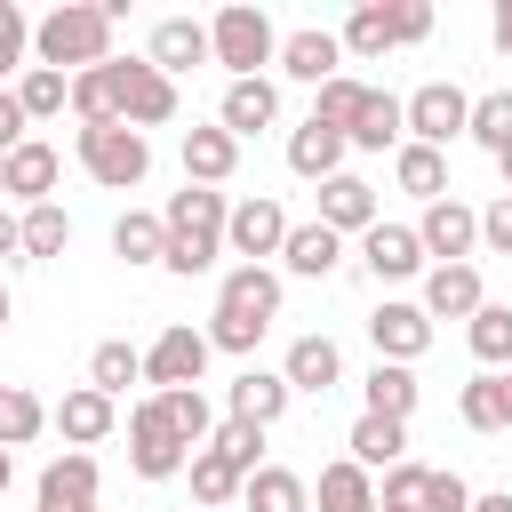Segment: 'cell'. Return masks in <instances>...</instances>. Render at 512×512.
I'll list each match as a JSON object with an SVG mask.
<instances>
[{
    "mask_svg": "<svg viewBox=\"0 0 512 512\" xmlns=\"http://www.w3.org/2000/svg\"><path fill=\"white\" fill-rule=\"evenodd\" d=\"M120 8H128V0H64V8H48V16L32 24V56H40L48 72H96V64H112V24H120Z\"/></svg>",
    "mask_w": 512,
    "mask_h": 512,
    "instance_id": "6da1fadb",
    "label": "cell"
},
{
    "mask_svg": "<svg viewBox=\"0 0 512 512\" xmlns=\"http://www.w3.org/2000/svg\"><path fill=\"white\" fill-rule=\"evenodd\" d=\"M280 320V272L272 264H232L208 312V344L216 352H256V336Z\"/></svg>",
    "mask_w": 512,
    "mask_h": 512,
    "instance_id": "7a4b0ae2",
    "label": "cell"
},
{
    "mask_svg": "<svg viewBox=\"0 0 512 512\" xmlns=\"http://www.w3.org/2000/svg\"><path fill=\"white\" fill-rule=\"evenodd\" d=\"M160 224H168V272H208L216 256H224V224H232V200L224 192H208V184H184L168 208H160Z\"/></svg>",
    "mask_w": 512,
    "mask_h": 512,
    "instance_id": "3957f363",
    "label": "cell"
},
{
    "mask_svg": "<svg viewBox=\"0 0 512 512\" xmlns=\"http://www.w3.org/2000/svg\"><path fill=\"white\" fill-rule=\"evenodd\" d=\"M208 48H216V64H224L232 80H256V64H280V32H272V16L248 8V0H232V8L208 16Z\"/></svg>",
    "mask_w": 512,
    "mask_h": 512,
    "instance_id": "277c9868",
    "label": "cell"
},
{
    "mask_svg": "<svg viewBox=\"0 0 512 512\" xmlns=\"http://www.w3.org/2000/svg\"><path fill=\"white\" fill-rule=\"evenodd\" d=\"M80 168H88L104 192H128V184L152 176V144H144V128H128V120H112V128H80Z\"/></svg>",
    "mask_w": 512,
    "mask_h": 512,
    "instance_id": "5b68a950",
    "label": "cell"
},
{
    "mask_svg": "<svg viewBox=\"0 0 512 512\" xmlns=\"http://www.w3.org/2000/svg\"><path fill=\"white\" fill-rule=\"evenodd\" d=\"M192 456H200V448L168 424L160 400H136V408H128V464H136L144 480H176V472H192Z\"/></svg>",
    "mask_w": 512,
    "mask_h": 512,
    "instance_id": "8992f818",
    "label": "cell"
},
{
    "mask_svg": "<svg viewBox=\"0 0 512 512\" xmlns=\"http://www.w3.org/2000/svg\"><path fill=\"white\" fill-rule=\"evenodd\" d=\"M408 104V144H432V152H448V136H464L472 128V96L456 88V80H424L416 96H400Z\"/></svg>",
    "mask_w": 512,
    "mask_h": 512,
    "instance_id": "52a82bcc",
    "label": "cell"
},
{
    "mask_svg": "<svg viewBox=\"0 0 512 512\" xmlns=\"http://www.w3.org/2000/svg\"><path fill=\"white\" fill-rule=\"evenodd\" d=\"M208 328H192V320H176V328H160L152 336V352H144V384L152 392H184V384H200V368H208Z\"/></svg>",
    "mask_w": 512,
    "mask_h": 512,
    "instance_id": "ba28073f",
    "label": "cell"
},
{
    "mask_svg": "<svg viewBox=\"0 0 512 512\" xmlns=\"http://www.w3.org/2000/svg\"><path fill=\"white\" fill-rule=\"evenodd\" d=\"M224 240H232V256H240V264H264V256H280V248H288V208H280L272 192H248V200H232V224H224Z\"/></svg>",
    "mask_w": 512,
    "mask_h": 512,
    "instance_id": "9c48e42d",
    "label": "cell"
},
{
    "mask_svg": "<svg viewBox=\"0 0 512 512\" xmlns=\"http://www.w3.org/2000/svg\"><path fill=\"white\" fill-rule=\"evenodd\" d=\"M112 64H120V56H112ZM120 120H128V128L176 120V80H168L152 56H128V64H120Z\"/></svg>",
    "mask_w": 512,
    "mask_h": 512,
    "instance_id": "30bf717a",
    "label": "cell"
},
{
    "mask_svg": "<svg viewBox=\"0 0 512 512\" xmlns=\"http://www.w3.org/2000/svg\"><path fill=\"white\" fill-rule=\"evenodd\" d=\"M32 512H96V456H88V448H64V456L40 472Z\"/></svg>",
    "mask_w": 512,
    "mask_h": 512,
    "instance_id": "8fae6325",
    "label": "cell"
},
{
    "mask_svg": "<svg viewBox=\"0 0 512 512\" xmlns=\"http://www.w3.org/2000/svg\"><path fill=\"white\" fill-rule=\"evenodd\" d=\"M416 240H424V256H440V264H472V248H480V208L432 200L424 224H416Z\"/></svg>",
    "mask_w": 512,
    "mask_h": 512,
    "instance_id": "7c38bea8",
    "label": "cell"
},
{
    "mask_svg": "<svg viewBox=\"0 0 512 512\" xmlns=\"http://www.w3.org/2000/svg\"><path fill=\"white\" fill-rule=\"evenodd\" d=\"M368 336H376V360H424L432 352V312L424 304H376L368 312Z\"/></svg>",
    "mask_w": 512,
    "mask_h": 512,
    "instance_id": "4fadbf2b",
    "label": "cell"
},
{
    "mask_svg": "<svg viewBox=\"0 0 512 512\" xmlns=\"http://www.w3.org/2000/svg\"><path fill=\"white\" fill-rule=\"evenodd\" d=\"M360 264L376 272V280H416L424 272V240H416V224H368L360 232Z\"/></svg>",
    "mask_w": 512,
    "mask_h": 512,
    "instance_id": "5bb4252c",
    "label": "cell"
},
{
    "mask_svg": "<svg viewBox=\"0 0 512 512\" xmlns=\"http://www.w3.org/2000/svg\"><path fill=\"white\" fill-rule=\"evenodd\" d=\"M480 304H488L480 264H432V272H424V312H432V320H472Z\"/></svg>",
    "mask_w": 512,
    "mask_h": 512,
    "instance_id": "9a60e30c",
    "label": "cell"
},
{
    "mask_svg": "<svg viewBox=\"0 0 512 512\" xmlns=\"http://www.w3.org/2000/svg\"><path fill=\"white\" fill-rule=\"evenodd\" d=\"M288 376H272V368H240L232 376V392H224V416H240V424H280L288 416Z\"/></svg>",
    "mask_w": 512,
    "mask_h": 512,
    "instance_id": "2e32d148",
    "label": "cell"
},
{
    "mask_svg": "<svg viewBox=\"0 0 512 512\" xmlns=\"http://www.w3.org/2000/svg\"><path fill=\"white\" fill-rule=\"evenodd\" d=\"M48 424L72 440V448H96L112 424H120V408H112V392H96V384H80V392H64L56 408H48Z\"/></svg>",
    "mask_w": 512,
    "mask_h": 512,
    "instance_id": "e0dca14e",
    "label": "cell"
},
{
    "mask_svg": "<svg viewBox=\"0 0 512 512\" xmlns=\"http://www.w3.org/2000/svg\"><path fill=\"white\" fill-rule=\"evenodd\" d=\"M336 64H344V40H336V32H320V24H304V32H288V40H280V72H288V80L328 88V80H336Z\"/></svg>",
    "mask_w": 512,
    "mask_h": 512,
    "instance_id": "ac0fdd59",
    "label": "cell"
},
{
    "mask_svg": "<svg viewBox=\"0 0 512 512\" xmlns=\"http://www.w3.org/2000/svg\"><path fill=\"white\" fill-rule=\"evenodd\" d=\"M152 64L176 80V72H192V64H216V48H208V24H192V16H160L152 24Z\"/></svg>",
    "mask_w": 512,
    "mask_h": 512,
    "instance_id": "d6986e66",
    "label": "cell"
},
{
    "mask_svg": "<svg viewBox=\"0 0 512 512\" xmlns=\"http://www.w3.org/2000/svg\"><path fill=\"white\" fill-rule=\"evenodd\" d=\"M272 120H280V88H272L264 72L224 88V112H216V128H224V136H256V128H272Z\"/></svg>",
    "mask_w": 512,
    "mask_h": 512,
    "instance_id": "ffe728a7",
    "label": "cell"
},
{
    "mask_svg": "<svg viewBox=\"0 0 512 512\" xmlns=\"http://www.w3.org/2000/svg\"><path fill=\"white\" fill-rule=\"evenodd\" d=\"M344 128H328V120H304L296 136H288V168L296 176H312V184H328V176H344Z\"/></svg>",
    "mask_w": 512,
    "mask_h": 512,
    "instance_id": "44dd1931",
    "label": "cell"
},
{
    "mask_svg": "<svg viewBox=\"0 0 512 512\" xmlns=\"http://www.w3.org/2000/svg\"><path fill=\"white\" fill-rule=\"evenodd\" d=\"M280 264H288L296 280H328V272L344 264V232H328L320 216H312V224H288V248H280Z\"/></svg>",
    "mask_w": 512,
    "mask_h": 512,
    "instance_id": "7402d4cb",
    "label": "cell"
},
{
    "mask_svg": "<svg viewBox=\"0 0 512 512\" xmlns=\"http://www.w3.org/2000/svg\"><path fill=\"white\" fill-rule=\"evenodd\" d=\"M280 376H288V392H320V400H328V392L344 384V352H336L328 336H296Z\"/></svg>",
    "mask_w": 512,
    "mask_h": 512,
    "instance_id": "603a6c76",
    "label": "cell"
},
{
    "mask_svg": "<svg viewBox=\"0 0 512 512\" xmlns=\"http://www.w3.org/2000/svg\"><path fill=\"white\" fill-rule=\"evenodd\" d=\"M240 168V136H224V128H184V184H224Z\"/></svg>",
    "mask_w": 512,
    "mask_h": 512,
    "instance_id": "cb8c5ba5",
    "label": "cell"
},
{
    "mask_svg": "<svg viewBox=\"0 0 512 512\" xmlns=\"http://www.w3.org/2000/svg\"><path fill=\"white\" fill-rule=\"evenodd\" d=\"M320 224L328 232H368L376 224V184L368 176H328L320 184Z\"/></svg>",
    "mask_w": 512,
    "mask_h": 512,
    "instance_id": "d4e9b609",
    "label": "cell"
},
{
    "mask_svg": "<svg viewBox=\"0 0 512 512\" xmlns=\"http://www.w3.org/2000/svg\"><path fill=\"white\" fill-rule=\"evenodd\" d=\"M336 40H344V56H384V48H400V8L392 0H360Z\"/></svg>",
    "mask_w": 512,
    "mask_h": 512,
    "instance_id": "484cf974",
    "label": "cell"
},
{
    "mask_svg": "<svg viewBox=\"0 0 512 512\" xmlns=\"http://www.w3.org/2000/svg\"><path fill=\"white\" fill-rule=\"evenodd\" d=\"M352 144H360V152H384V144L400 152V144H408V104H400L392 88H368V104H360V120H352Z\"/></svg>",
    "mask_w": 512,
    "mask_h": 512,
    "instance_id": "4316f807",
    "label": "cell"
},
{
    "mask_svg": "<svg viewBox=\"0 0 512 512\" xmlns=\"http://www.w3.org/2000/svg\"><path fill=\"white\" fill-rule=\"evenodd\" d=\"M56 168H64V160H56V144H40V136H24V144L8 152V192H16L24 208H40V200L56 192Z\"/></svg>",
    "mask_w": 512,
    "mask_h": 512,
    "instance_id": "83f0119b",
    "label": "cell"
},
{
    "mask_svg": "<svg viewBox=\"0 0 512 512\" xmlns=\"http://www.w3.org/2000/svg\"><path fill=\"white\" fill-rule=\"evenodd\" d=\"M416 368H400V360H376L368 376H360V400H368V416H392V424H408V408H416Z\"/></svg>",
    "mask_w": 512,
    "mask_h": 512,
    "instance_id": "f1b7e54d",
    "label": "cell"
},
{
    "mask_svg": "<svg viewBox=\"0 0 512 512\" xmlns=\"http://www.w3.org/2000/svg\"><path fill=\"white\" fill-rule=\"evenodd\" d=\"M352 464H360V472H392V464H408V424L360 408V424H352Z\"/></svg>",
    "mask_w": 512,
    "mask_h": 512,
    "instance_id": "f546056e",
    "label": "cell"
},
{
    "mask_svg": "<svg viewBox=\"0 0 512 512\" xmlns=\"http://www.w3.org/2000/svg\"><path fill=\"white\" fill-rule=\"evenodd\" d=\"M240 504H248V512H312V488H304V472H288V464H256L248 488H240Z\"/></svg>",
    "mask_w": 512,
    "mask_h": 512,
    "instance_id": "4dcf8cb0",
    "label": "cell"
},
{
    "mask_svg": "<svg viewBox=\"0 0 512 512\" xmlns=\"http://www.w3.org/2000/svg\"><path fill=\"white\" fill-rule=\"evenodd\" d=\"M72 112H80V128H112L120 120V64L72 72Z\"/></svg>",
    "mask_w": 512,
    "mask_h": 512,
    "instance_id": "1f68e13d",
    "label": "cell"
},
{
    "mask_svg": "<svg viewBox=\"0 0 512 512\" xmlns=\"http://www.w3.org/2000/svg\"><path fill=\"white\" fill-rule=\"evenodd\" d=\"M392 176H400V192H416L424 208L448 200V152H432V144H400V152H392Z\"/></svg>",
    "mask_w": 512,
    "mask_h": 512,
    "instance_id": "d6a6232c",
    "label": "cell"
},
{
    "mask_svg": "<svg viewBox=\"0 0 512 512\" xmlns=\"http://www.w3.org/2000/svg\"><path fill=\"white\" fill-rule=\"evenodd\" d=\"M320 512H376V480L344 456V464H320V488H312Z\"/></svg>",
    "mask_w": 512,
    "mask_h": 512,
    "instance_id": "836d02e7",
    "label": "cell"
},
{
    "mask_svg": "<svg viewBox=\"0 0 512 512\" xmlns=\"http://www.w3.org/2000/svg\"><path fill=\"white\" fill-rule=\"evenodd\" d=\"M464 344H472L480 368H512V304H480L464 320Z\"/></svg>",
    "mask_w": 512,
    "mask_h": 512,
    "instance_id": "e575fe53",
    "label": "cell"
},
{
    "mask_svg": "<svg viewBox=\"0 0 512 512\" xmlns=\"http://www.w3.org/2000/svg\"><path fill=\"white\" fill-rule=\"evenodd\" d=\"M112 256H128V264H160V256H168V224H160L152 208H128V216L112 224Z\"/></svg>",
    "mask_w": 512,
    "mask_h": 512,
    "instance_id": "d590c367",
    "label": "cell"
},
{
    "mask_svg": "<svg viewBox=\"0 0 512 512\" xmlns=\"http://www.w3.org/2000/svg\"><path fill=\"white\" fill-rule=\"evenodd\" d=\"M456 408H464V424H472V432H512V400H504V376H496V368H480V376L464 384V400H456Z\"/></svg>",
    "mask_w": 512,
    "mask_h": 512,
    "instance_id": "8d00e7d4",
    "label": "cell"
},
{
    "mask_svg": "<svg viewBox=\"0 0 512 512\" xmlns=\"http://www.w3.org/2000/svg\"><path fill=\"white\" fill-rule=\"evenodd\" d=\"M16 224H24V256H32V264H48V256H64V248H72V216H64L56 200L24 208Z\"/></svg>",
    "mask_w": 512,
    "mask_h": 512,
    "instance_id": "74e56055",
    "label": "cell"
},
{
    "mask_svg": "<svg viewBox=\"0 0 512 512\" xmlns=\"http://www.w3.org/2000/svg\"><path fill=\"white\" fill-rule=\"evenodd\" d=\"M16 104H24V120H56V112L72 104V72H48V64H32V72L16 80Z\"/></svg>",
    "mask_w": 512,
    "mask_h": 512,
    "instance_id": "f35d334b",
    "label": "cell"
},
{
    "mask_svg": "<svg viewBox=\"0 0 512 512\" xmlns=\"http://www.w3.org/2000/svg\"><path fill=\"white\" fill-rule=\"evenodd\" d=\"M136 376H144V352H136V344H120V336H112V344H96V352H88V384H96V392H112V400H120Z\"/></svg>",
    "mask_w": 512,
    "mask_h": 512,
    "instance_id": "ab89813d",
    "label": "cell"
},
{
    "mask_svg": "<svg viewBox=\"0 0 512 512\" xmlns=\"http://www.w3.org/2000/svg\"><path fill=\"white\" fill-rule=\"evenodd\" d=\"M240 488H248V472H240L232 456H216V448H200V456H192V496H200L208 512H216V504H232Z\"/></svg>",
    "mask_w": 512,
    "mask_h": 512,
    "instance_id": "60d3db41",
    "label": "cell"
},
{
    "mask_svg": "<svg viewBox=\"0 0 512 512\" xmlns=\"http://www.w3.org/2000/svg\"><path fill=\"white\" fill-rule=\"evenodd\" d=\"M472 144H488L496 160L512 152V88H488V96H472V128H464Z\"/></svg>",
    "mask_w": 512,
    "mask_h": 512,
    "instance_id": "b9f144b4",
    "label": "cell"
},
{
    "mask_svg": "<svg viewBox=\"0 0 512 512\" xmlns=\"http://www.w3.org/2000/svg\"><path fill=\"white\" fill-rule=\"evenodd\" d=\"M360 104H368V88H360L352 72H336L328 88H312V120H328V128H344V144H352V120H360Z\"/></svg>",
    "mask_w": 512,
    "mask_h": 512,
    "instance_id": "7bdbcfd3",
    "label": "cell"
},
{
    "mask_svg": "<svg viewBox=\"0 0 512 512\" xmlns=\"http://www.w3.org/2000/svg\"><path fill=\"white\" fill-rule=\"evenodd\" d=\"M152 400L168 408V424H176L192 448H208V440H216V408L200 400V384H184V392H152Z\"/></svg>",
    "mask_w": 512,
    "mask_h": 512,
    "instance_id": "ee69618b",
    "label": "cell"
},
{
    "mask_svg": "<svg viewBox=\"0 0 512 512\" xmlns=\"http://www.w3.org/2000/svg\"><path fill=\"white\" fill-rule=\"evenodd\" d=\"M40 424H48V408H40L24 384H8V392H0V448H24Z\"/></svg>",
    "mask_w": 512,
    "mask_h": 512,
    "instance_id": "f6af8a7d",
    "label": "cell"
},
{
    "mask_svg": "<svg viewBox=\"0 0 512 512\" xmlns=\"http://www.w3.org/2000/svg\"><path fill=\"white\" fill-rule=\"evenodd\" d=\"M424 464H392L384 472V496H376V512H424Z\"/></svg>",
    "mask_w": 512,
    "mask_h": 512,
    "instance_id": "bcb514c9",
    "label": "cell"
},
{
    "mask_svg": "<svg viewBox=\"0 0 512 512\" xmlns=\"http://www.w3.org/2000/svg\"><path fill=\"white\" fill-rule=\"evenodd\" d=\"M24 56H32V24H24L16 0H0V80H8V72H32Z\"/></svg>",
    "mask_w": 512,
    "mask_h": 512,
    "instance_id": "7dc6e473",
    "label": "cell"
},
{
    "mask_svg": "<svg viewBox=\"0 0 512 512\" xmlns=\"http://www.w3.org/2000/svg\"><path fill=\"white\" fill-rule=\"evenodd\" d=\"M208 448H216V456H232L240 472H256V448H264V424H240V416H224Z\"/></svg>",
    "mask_w": 512,
    "mask_h": 512,
    "instance_id": "c3c4849f",
    "label": "cell"
},
{
    "mask_svg": "<svg viewBox=\"0 0 512 512\" xmlns=\"http://www.w3.org/2000/svg\"><path fill=\"white\" fill-rule=\"evenodd\" d=\"M424 512H472V488H464L456 472H432V480H424Z\"/></svg>",
    "mask_w": 512,
    "mask_h": 512,
    "instance_id": "681fc988",
    "label": "cell"
},
{
    "mask_svg": "<svg viewBox=\"0 0 512 512\" xmlns=\"http://www.w3.org/2000/svg\"><path fill=\"white\" fill-rule=\"evenodd\" d=\"M480 240H488V248H496V256H512V192H504V200H488V208H480Z\"/></svg>",
    "mask_w": 512,
    "mask_h": 512,
    "instance_id": "f907efd6",
    "label": "cell"
},
{
    "mask_svg": "<svg viewBox=\"0 0 512 512\" xmlns=\"http://www.w3.org/2000/svg\"><path fill=\"white\" fill-rule=\"evenodd\" d=\"M392 8H400V48L432 40V0H392Z\"/></svg>",
    "mask_w": 512,
    "mask_h": 512,
    "instance_id": "816d5d0a",
    "label": "cell"
},
{
    "mask_svg": "<svg viewBox=\"0 0 512 512\" xmlns=\"http://www.w3.org/2000/svg\"><path fill=\"white\" fill-rule=\"evenodd\" d=\"M24 144V104H16V88H0V152H16Z\"/></svg>",
    "mask_w": 512,
    "mask_h": 512,
    "instance_id": "f5cc1de1",
    "label": "cell"
},
{
    "mask_svg": "<svg viewBox=\"0 0 512 512\" xmlns=\"http://www.w3.org/2000/svg\"><path fill=\"white\" fill-rule=\"evenodd\" d=\"M8 256H24V224L0 208V264H8Z\"/></svg>",
    "mask_w": 512,
    "mask_h": 512,
    "instance_id": "db71d44e",
    "label": "cell"
},
{
    "mask_svg": "<svg viewBox=\"0 0 512 512\" xmlns=\"http://www.w3.org/2000/svg\"><path fill=\"white\" fill-rule=\"evenodd\" d=\"M488 32H496V48L512 56V0H496V24H488Z\"/></svg>",
    "mask_w": 512,
    "mask_h": 512,
    "instance_id": "11a10c76",
    "label": "cell"
},
{
    "mask_svg": "<svg viewBox=\"0 0 512 512\" xmlns=\"http://www.w3.org/2000/svg\"><path fill=\"white\" fill-rule=\"evenodd\" d=\"M472 512H512V496L496 488V496H472Z\"/></svg>",
    "mask_w": 512,
    "mask_h": 512,
    "instance_id": "9f6ffc18",
    "label": "cell"
},
{
    "mask_svg": "<svg viewBox=\"0 0 512 512\" xmlns=\"http://www.w3.org/2000/svg\"><path fill=\"white\" fill-rule=\"evenodd\" d=\"M8 480H16V456H8V448H0V496H8Z\"/></svg>",
    "mask_w": 512,
    "mask_h": 512,
    "instance_id": "6f0895ef",
    "label": "cell"
},
{
    "mask_svg": "<svg viewBox=\"0 0 512 512\" xmlns=\"http://www.w3.org/2000/svg\"><path fill=\"white\" fill-rule=\"evenodd\" d=\"M8 320H16V296H8V280H0V328H8Z\"/></svg>",
    "mask_w": 512,
    "mask_h": 512,
    "instance_id": "680465c9",
    "label": "cell"
},
{
    "mask_svg": "<svg viewBox=\"0 0 512 512\" xmlns=\"http://www.w3.org/2000/svg\"><path fill=\"white\" fill-rule=\"evenodd\" d=\"M496 168H504V192H512V152H504V160H496Z\"/></svg>",
    "mask_w": 512,
    "mask_h": 512,
    "instance_id": "91938a15",
    "label": "cell"
},
{
    "mask_svg": "<svg viewBox=\"0 0 512 512\" xmlns=\"http://www.w3.org/2000/svg\"><path fill=\"white\" fill-rule=\"evenodd\" d=\"M0 192H8V152H0Z\"/></svg>",
    "mask_w": 512,
    "mask_h": 512,
    "instance_id": "94428289",
    "label": "cell"
},
{
    "mask_svg": "<svg viewBox=\"0 0 512 512\" xmlns=\"http://www.w3.org/2000/svg\"><path fill=\"white\" fill-rule=\"evenodd\" d=\"M496 376H504V400H512V368H496Z\"/></svg>",
    "mask_w": 512,
    "mask_h": 512,
    "instance_id": "6125c7cd",
    "label": "cell"
},
{
    "mask_svg": "<svg viewBox=\"0 0 512 512\" xmlns=\"http://www.w3.org/2000/svg\"><path fill=\"white\" fill-rule=\"evenodd\" d=\"M0 392H8V384H0Z\"/></svg>",
    "mask_w": 512,
    "mask_h": 512,
    "instance_id": "be15d7a7",
    "label": "cell"
}]
</instances>
